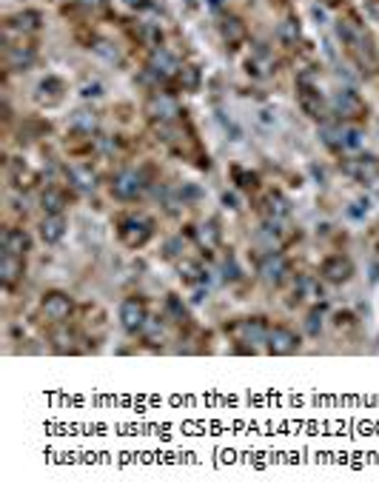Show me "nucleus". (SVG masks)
<instances>
[{"instance_id": "nucleus-1", "label": "nucleus", "mask_w": 379, "mask_h": 499, "mask_svg": "<svg viewBox=\"0 0 379 499\" xmlns=\"http://www.w3.org/2000/svg\"><path fill=\"white\" fill-rule=\"evenodd\" d=\"M257 274H260L268 285H282V282L288 279V274H291V265H288V260H285L279 251H271V254H265V257L260 260Z\"/></svg>"}, {"instance_id": "nucleus-2", "label": "nucleus", "mask_w": 379, "mask_h": 499, "mask_svg": "<svg viewBox=\"0 0 379 499\" xmlns=\"http://www.w3.org/2000/svg\"><path fill=\"white\" fill-rule=\"evenodd\" d=\"M145 114L151 120H160V123H169V120H177L180 114V103L177 97L166 95V92H157V95H151L148 103H145Z\"/></svg>"}, {"instance_id": "nucleus-3", "label": "nucleus", "mask_w": 379, "mask_h": 499, "mask_svg": "<svg viewBox=\"0 0 379 499\" xmlns=\"http://www.w3.org/2000/svg\"><path fill=\"white\" fill-rule=\"evenodd\" d=\"M120 325L128 334H137V331H143L148 325V311H145L143 300H137V297L123 300V306H120Z\"/></svg>"}, {"instance_id": "nucleus-4", "label": "nucleus", "mask_w": 379, "mask_h": 499, "mask_svg": "<svg viewBox=\"0 0 379 499\" xmlns=\"http://www.w3.org/2000/svg\"><path fill=\"white\" fill-rule=\"evenodd\" d=\"M151 220H145V217H128V220H123V226H120V240L128 246V248H140V246H145L148 243V237H151Z\"/></svg>"}, {"instance_id": "nucleus-5", "label": "nucleus", "mask_w": 379, "mask_h": 499, "mask_svg": "<svg viewBox=\"0 0 379 499\" xmlns=\"http://www.w3.org/2000/svg\"><path fill=\"white\" fill-rule=\"evenodd\" d=\"M143 188H145V180H143V174L134 172V169H123V172L114 177V183H112V191H114V197H120V200H137V197L143 194Z\"/></svg>"}, {"instance_id": "nucleus-6", "label": "nucleus", "mask_w": 379, "mask_h": 499, "mask_svg": "<svg viewBox=\"0 0 379 499\" xmlns=\"http://www.w3.org/2000/svg\"><path fill=\"white\" fill-rule=\"evenodd\" d=\"M268 325L260 320V317H246V320H240L234 328H231V334L240 339V342H248V345H260V342H268Z\"/></svg>"}, {"instance_id": "nucleus-7", "label": "nucleus", "mask_w": 379, "mask_h": 499, "mask_svg": "<svg viewBox=\"0 0 379 499\" xmlns=\"http://www.w3.org/2000/svg\"><path fill=\"white\" fill-rule=\"evenodd\" d=\"M268 351L277 354V356H288V354H296L299 351V337L285 328V325H277L268 331Z\"/></svg>"}, {"instance_id": "nucleus-8", "label": "nucleus", "mask_w": 379, "mask_h": 499, "mask_svg": "<svg viewBox=\"0 0 379 499\" xmlns=\"http://www.w3.org/2000/svg\"><path fill=\"white\" fill-rule=\"evenodd\" d=\"M148 68H151V75L155 78H160V80H169V78H174V75H180V60L172 54V52H166V49H155L151 52V60H148Z\"/></svg>"}, {"instance_id": "nucleus-9", "label": "nucleus", "mask_w": 379, "mask_h": 499, "mask_svg": "<svg viewBox=\"0 0 379 499\" xmlns=\"http://www.w3.org/2000/svg\"><path fill=\"white\" fill-rule=\"evenodd\" d=\"M40 308H43V314H46L52 323H63V320H68L74 303H71V297L63 294V291H49V294L43 297Z\"/></svg>"}, {"instance_id": "nucleus-10", "label": "nucleus", "mask_w": 379, "mask_h": 499, "mask_svg": "<svg viewBox=\"0 0 379 499\" xmlns=\"http://www.w3.org/2000/svg\"><path fill=\"white\" fill-rule=\"evenodd\" d=\"M362 100H359V95L356 92H351V89H342V92H337L334 97H331V112L334 114H339V117H345V120H351V117H359L362 114Z\"/></svg>"}, {"instance_id": "nucleus-11", "label": "nucleus", "mask_w": 379, "mask_h": 499, "mask_svg": "<svg viewBox=\"0 0 379 499\" xmlns=\"http://www.w3.org/2000/svg\"><path fill=\"white\" fill-rule=\"evenodd\" d=\"M320 274H323L328 282H348L351 274H354V263H351L348 257H342V254H334V257H328V260L320 265Z\"/></svg>"}, {"instance_id": "nucleus-12", "label": "nucleus", "mask_w": 379, "mask_h": 499, "mask_svg": "<svg viewBox=\"0 0 379 499\" xmlns=\"http://www.w3.org/2000/svg\"><path fill=\"white\" fill-rule=\"evenodd\" d=\"M23 257L18 254H6L4 251V260H0V279H4L6 289H12V285H18L23 279Z\"/></svg>"}, {"instance_id": "nucleus-13", "label": "nucleus", "mask_w": 379, "mask_h": 499, "mask_svg": "<svg viewBox=\"0 0 379 499\" xmlns=\"http://www.w3.org/2000/svg\"><path fill=\"white\" fill-rule=\"evenodd\" d=\"M63 234H66V220H63V214H46V220L40 223V237H43L49 246H54V243L63 240Z\"/></svg>"}, {"instance_id": "nucleus-14", "label": "nucleus", "mask_w": 379, "mask_h": 499, "mask_svg": "<svg viewBox=\"0 0 379 499\" xmlns=\"http://www.w3.org/2000/svg\"><path fill=\"white\" fill-rule=\"evenodd\" d=\"M345 172L351 177H356V180H368L371 183L376 177V172H379V163H376V157H359V160H348Z\"/></svg>"}, {"instance_id": "nucleus-15", "label": "nucleus", "mask_w": 379, "mask_h": 499, "mask_svg": "<svg viewBox=\"0 0 379 499\" xmlns=\"http://www.w3.org/2000/svg\"><path fill=\"white\" fill-rule=\"evenodd\" d=\"M29 248H32V240H29V234H26L23 229H9V232L4 234V251H6V254L23 257Z\"/></svg>"}, {"instance_id": "nucleus-16", "label": "nucleus", "mask_w": 379, "mask_h": 499, "mask_svg": "<svg viewBox=\"0 0 379 499\" xmlns=\"http://www.w3.org/2000/svg\"><path fill=\"white\" fill-rule=\"evenodd\" d=\"M299 106H302V112L311 114V117H323V112H325L320 92H317V89H308V86H302V92H299Z\"/></svg>"}, {"instance_id": "nucleus-17", "label": "nucleus", "mask_w": 379, "mask_h": 499, "mask_svg": "<svg viewBox=\"0 0 379 499\" xmlns=\"http://www.w3.org/2000/svg\"><path fill=\"white\" fill-rule=\"evenodd\" d=\"M63 89H66V86H63L60 78H46V80L37 86V100L52 106V103H57V100L63 97Z\"/></svg>"}, {"instance_id": "nucleus-18", "label": "nucleus", "mask_w": 379, "mask_h": 499, "mask_svg": "<svg viewBox=\"0 0 379 499\" xmlns=\"http://www.w3.org/2000/svg\"><path fill=\"white\" fill-rule=\"evenodd\" d=\"M6 63H9V68L23 71V68H29L35 63V52L29 46H12L9 54H6Z\"/></svg>"}, {"instance_id": "nucleus-19", "label": "nucleus", "mask_w": 379, "mask_h": 499, "mask_svg": "<svg viewBox=\"0 0 379 499\" xmlns=\"http://www.w3.org/2000/svg\"><path fill=\"white\" fill-rule=\"evenodd\" d=\"M265 214H268L271 220H282V217H288V214H291V205H288V200L279 191H271L265 197Z\"/></svg>"}, {"instance_id": "nucleus-20", "label": "nucleus", "mask_w": 379, "mask_h": 499, "mask_svg": "<svg viewBox=\"0 0 379 499\" xmlns=\"http://www.w3.org/2000/svg\"><path fill=\"white\" fill-rule=\"evenodd\" d=\"M296 291H299L302 297H306V300H323V297H325L320 279L311 277V274H302V277L296 279Z\"/></svg>"}, {"instance_id": "nucleus-21", "label": "nucleus", "mask_w": 379, "mask_h": 499, "mask_svg": "<svg viewBox=\"0 0 379 499\" xmlns=\"http://www.w3.org/2000/svg\"><path fill=\"white\" fill-rule=\"evenodd\" d=\"M68 180H71L74 186H78L80 191H95V186H97L95 172L86 169V166H74V169H68Z\"/></svg>"}, {"instance_id": "nucleus-22", "label": "nucleus", "mask_w": 379, "mask_h": 499, "mask_svg": "<svg viewBox=\"0 0 379 499\" xmlns=\"http://www.w3.org/2000/svg\"><path fill=\"white\" fill-rule=\"evenodd\" d=\"M40 205H43L46 214H63V208H66V194H63L60 188H46V191L40 194Z\"/></svg>"}, {"instance_id": "nucleus-23", "label": "nucleus", "mask_w": 379, "mask_h": 499, "mask_svg": "<svg viewBox=\"0 0 379 499\" xmlns=\"http://www.w3.org/2000/svg\"><path fill=\"white\" fill-rule=\"evenodd\" d=\"M71 128H74V131H80V134H92V131H97V114H95V112H86V109L74 112V114H71Z\"/></svg>"}, {"instance_id": "nucleus-24", "label": "nucleus", "mask_w": 379, "mask_h": 499, "mask_svg": "<svg viewBox=\"0 0 379 499\" xmlns=\"http://www.w3.org/2000/svg\"><path fill=\"white\" fill-rule=\"evenodd\" d=\"M9 29L12 32H37L40 29V15L37 12H20L9 20Z\"/></svg>"}, {"instance_id": "nucleus-25", "label": "nucleus", "mask_w": 379, "mask_h": 499, "mask_svg": "<svg viewBox=\"0 0 379 499\" xmlns=\"http://www.w3.org/2000/svg\"><path fill=\"white\" fill-rule=\"evenodd\" d=\"M197 243H200L205 251H211V248H217V246H219V229H217V223H214V220L197 229Z\"/></svg>"}, {"instance_id": "nucleus-26", "label": "nucleus", "mask_w": 379, "mask_h": 499, "mask_svg": "<svg viewBox=\"0 0 379 499\" xmlns=\"http://www.w3.org/2000/svg\"><path fill=\"white\" fill-rule=\"evenodd\" d=\"M219 29H222L225 43H240V40L246 37V26H243V20H237V18H225Z\"/></svg>"}, {"instance_id": "nucleus-27", "label": "nucleus", "mask_w": 379, "mask_h": 499, "mask_svg": "<svg viewBox=\"0 0 379 499\" xmlns=\"http://www.w3.org/2000/svg\"><path fill=\"white\" fill-rule=\"evenodd\" d=\"M320 137H323V143L328 149H334V152H342L345 146H342V126H331V123H325L323 128H320Z\"/></svg>"}, {"instance_id": "nucleus-28", "label": "nucleus", "mask_w": 379, "mask_h": 499, "mask_svg": "<svg viewBox=\"0 0 379 499\" xmlns=\"http://www.w3.org/2000/svg\"><path fill=\"white\" fill-rule=\"evenodd\" d=\"M277 37L285 43V46H296L299 40V23L294 18H285L279 26H277Z\"/></svg>"}, {"instance_id": "nucleus-29", "label": "nucleus", "mask_w": 379, "mask_h": 499, "mask_svg": "<svg viewBox=\"0 0 379 499\" xmlns=\"http://www.w3.org/2000/svg\"><path fill=\"white\" fill-rule=\"evenodd\" d=\"M177 271H180V279H183V282H191V285L205 282V271H203L197 263H191V260H183Z\"/></svg>"}, {"instance_id": "nucleus-30", "label": "nucleus", "mask_w": 379, "mask_h": 499, "mask_svg": "<svg viewBox=\"0 0 379 499\" xmlns=\"http://www.w3.org/2000/svg\"><path fill=\"white\" fill-rule=\"evenodd\" d=\"M342 146L345 149H359L362 146V131L354 126H342Z\"/></svg>"}, {"instance_id": "nucleus-31", "label": "nucleus", "mask_w": 379, "mask_h": 499, "mask_svg": "<svg viewBox=\"0 0 379 499\" xmlns=\"http://www.w3.org/2000/svg\"><path fill=\"white\" fill-rule=\"evenodd\" d=\"M92 49H95V52H97L100 57L112 60V63H120V60H123V54H120V52H117V49H114V46L109 43V40H97V43H95Z\"/></svg>"}, {"instance_id": "nucleus-32", "label": "nucleus", "mask_w": 379, "mask_h": 499, "mask_svg": "<svg viewBox=\"0 0 379 499\" xmlns=\"http://www.w3.org/2000/svg\"><path fill=\"white\" fill-rule=\"evenodd\" d=\"M180 80L186 83V89H197V80H200L197 68H194V66H183V68H180Z\"/></svg>"}, {"instance_id": "nucleus-33", "label": "nucleus", "mask_w": 379, "mask_h": 499, "mask_svg": "<svg viewBox=\"0 0 379 499\" xmlns=\"http://www.w3.org/2000/svg\"><path fill=\"white\" fill-rule=\"evenodd\" d=\"M368 211H371V200H365V197L354 200V203H351V208H348V214H351V217H365Z\"/></svg>"}, {"instance_id": "nucleus-34", "label": "nucleus", "mask_w": 379, "mask_h": 499, "mask_svg": "<svg viewBox=\"0 0 379 499\" xmlns=\"http://www.w3.org/2000/svg\"><path fill=\"white\" fill-rule=\"evenodd\" d=\"M320 328H323V314H320V308H314L311 314H308V334H320Z\"/></svg>"}, {"instance_id": "nucleus-35", "label": "nucleus", "mask_w": 379, "mask_h": 499, "mask_svg": "<svg viewBox=\"0 0 379 499\" xmlns=\"http://www.w3.org/2000/svg\"><path fill=\"white\" fill-rule=\"evenodd\" d=\"M54 348H57L60 354L71 351V334H54Z\"/></svg>"}, {"instance_id": "nucleus-36", "label": "nucleus", "mask_w": 379, "mask_h": 499, "mask_svg": "<svg viewBox=\"0 0 379 499\" xmlns=\"http://www.w3.org/2000/svg\"><path fill=\"white\" fill-rule=\"evenodd\" d=\"M234 174H237V180H240V186H243V188L254 186V180H257L254 174H246V172H240V169H234Z\"/></svg>"}, {"instance_id": "nucleus-37", "label": "nucleus", "mask_w": 379, "mask_h": 499, "mask_svg": "<svg viewBox=\"0 0 379 499\" xmlns=\"http://www.w3.org/2000/svg\"><path fill=\"white\" fill-rule=\"evenodd\" d=\"M222 203H225V208H234V211L240 208V203H237V194H229V191L222 194Z\"/></svg>"}, {"instance_id": "nucleus-38", "label": "nucleus", "mask_w": 379, "mask_h": 499, "mask_svg": "<svg viewBox=\"0 0 379 499\" xmlns=\"http://www.w3.org/2000/svg\"><path fill=\"white\" fill-rule=\"evenodd\" d=\"M100 95V83H86L83 86V97H97Z\"/></svg>"}, {"instance_id": "nucleus-39", "label": "nucleus", "mask_w": 379, "mask_h": 499, "mask_svg": "<svg viewBox=\"0 0 379 499\" xmlns=\"http://www.w3.org/2000/svg\"><path fill=\"white\" fill-rule=\"evenodd\" d=\"M123 6H128V9H145L148 6V0H123Z\"/></svg>"}, {"instance_id": "nucleus-40", "label": "nucleus", "mask_w": 379, "mask_h": 499, "mask_svg": "<svg viewBox=\"0 0 379 499\" xmlns=\"http://www.w3.org/2000/svg\"><path fill=\"white\" fill-rule=\"evenodd\" d=\"M371 183H373V191H376V194H379V180H376V177H373V180H371Z\"/></svg>"}]
</instances>
